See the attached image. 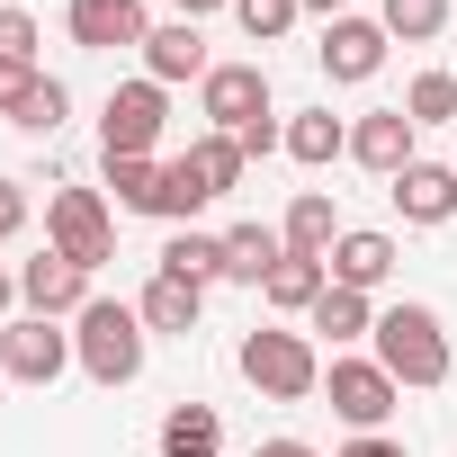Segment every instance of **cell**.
I'll return each instance as SVG.
<instances>
[{
	"label": "cell",
	"mask_w": 457,
	"mask_h": 457,
	"mask_svg": "<svg viewBox=\"0 0 457 457\" xmlns=\"http://www.w3.org/2000/svg\"><path fill=\"white\" fill-rule=\"evenodd\" d=\"M368 341H377V368H386L395 386H448V368H457L448 323H439L430 305H386Z\"/></svg>",
	"instance_id": "6da1fadb"
},
{
	"label": "cell",
	"mask_w": 457,
	"mask_h": 457,
	"mask_svg": "<svg viewBox=\"0 0 457 457\" xmlns=\"http://www.w3.org/2000/svg\"><path fill=\"white\" fill-rule=\"evenodd\" d=\"M19 305H28V314H46V323H63V314H81V305H90V270H72V261L46 243L37 261H19Z\"/></svg>",
	"instance_id": "9c48e42d"
},
{
	"label": "cell",
	"mask_w": 457,
	"mask_h": 457,
	"mask_svg": "<svg viewBox=\"0 0 457 457\" xmlns=\"http://www.w3.org/2000/svg\"><path fill=\"white\" fill-rule=\"evenodd\" d=\"M305 332H323L332 350H341V341H368V332H377V305H368L359 287H323L314 314H305Z\"/></svg>",
	"instance_id": "d6986e66"
},
{
	"label": "cell",
	"mask_w": 457,
	"mask_h": 457,
	"mask_svg": "<svg viewBox=\"0 0 457 457\" xmlns=\"http://www.w3.org/2000/svg\"><path fill=\"white\" fill-rule=\"evenodd\" d=\"M403 117H412V126H448V117H457V72H421V81L403 90Z\"/></svg>",
	"instance_id": "484cf974"
},
{
	"label": "cell",
	"mask_w": 457,
	"mask_h": 457,
	"mask_svg": "<svg viewBox=\"0 0 457 457\" xmlns=\"http://www.w3.org/2000/svg\"><path fill=\"white\" fill-rule=\"evenodd\" d=\"M162 179H170V162H153V153H108V188H117V206L162 215Z\"/></svg>",
	"instance_id": "44dd1931"
},
{
	"label": "cell",
	"mask_w": 457,
	"mask_h": 457,
	"mask_svg": "<svg viewBox=\"0 0 457 457\" xmlns=\"http://www.w3.org/2000/svg\"><path fill=\"white\" fill-rule=\"evenodd\" d=\"M63 108H72V90H63V81H54V72H46V81H37V90H28V108H19V117H10V126H19V135H54V126H63Z\"/></svg>",
	"instance_id": "f1b7e54d"
},
{
	"label": "cell",
	"mask_w": 457,
	"mask_h": 457,
	"mask_svg": "<svg viewBox=\"0 0 457 457\" xmlns=\"http://www.w3.org/2000/svg\"><path fill=\"white\" fill-rule=\"evenodd\" d=\"M0 368H10L19 386H54V377L72 368V332H63V323H46V314H28V323L0 332Z\"/></svg>",
	"instance_id": "ba28073f"
},
{
	"label": "cell",
	"mask_w": 457,
	"mask_h": 457,
	"mask_svg": "<svg viewBox=\"0 0 457 457\" xmlns=\"http://www.w3.org/2000/svg\"><path fill=\"white\" fill-rule=\"evenodd\" d=\"M287 261V234H270V224H234L224 234V278H243V287H270V270Z\"/></svg>",
	"instance_id": "ac0fdd59"
},
{
	"label": "cell",
	"mask_w": 457,
	"mask_h": 457,
	"mask_svg": "<svg viewBox=\"0 0 457 457\" xmlns=\"http://www.w3.org/2000/svg\"><path fill=\"white\" fill-rule=\"evenodd\" d=\"M10 305H19V278H10V270H0V314H10Z\"/></svg>",
	"instance_id": "8d00e7d4"
},
{
	"label": "cell",
	"mask_w": 457,
	"mask_h": 457,
	"mask_svg": "<svg viewBox=\"0 0 457 457\" xmlns=\"http://www.w3.org/2000/svg\"><path fill=\"white\" fill-rule=\"evenodd\" d=\"M341 457H412V448H403V439H386V430H359Z\"/></svg>",
	"instance_id": "d6a6232c"
},
{
	"label": "cell",
	"mask_w": 457,
	"mask_h": 457,
	"mask_svg": "<svg viewBox=\"0 0 457 457\" xmlns=\"http://www.w3.org/2000/svg\"><path fill=\"white\" fill-rule=\"evenodd\" d=\"M19 224H28V188H19V179H0V243H10Z\"/></svg>",
	"instance_id": "1f68e13d"
},
{
	"label": "cell",
	"mask_w": 457,
	"mask_h": 457,
	"mask_svg": "<svg viewBox=\"0 0 457 457\" xmlns=\"http://www.w3.org/2000/svg\"><path fill=\"white\" fill-rule=\"evenodd\" d=\"M37 81H46V72H37V63H10V54H0V117H19V108H28V90H37Z\"/></svg>",
	"instance_id": "f546056e"
},
{
	"label": "cell",
	"mask_w": 457,
	"mask_h": 457,
	"mask_svg": "<svg viewBox=\"0 0 457 457\" xmlns=\"http://www.w3.org/2000/svg\"><path fill=\"white\" fill-rule=\"evenodd\" d=\"M287 153H296L305 170H323V162L350 153V126H341L332 108H305V117H287Z\"/></svg>",
	"instance_id": "603a6c76"
},
{
	"label": "cell",
	"mask_w": 457,
	"mask_h": 457,
	"mask_svg": "<svg viewBox=\"0 0 457 457\" xmlns=\"http://www.w3.org/2000/svg\"><path fill=\"white\" fill-rule=\"evenodd\" d=\"M412 135H421V126H412L403 108H368V117L350 126V162H359V170H377V179H403V170L421 162V153H412Z\"/></svg>",
	"instance_id": "8fae6325"
},
{
	"label": "cell",
	"mask_w": 457,
	"mask_h": 457,
	"mask_svg": "<svg viewBox=\"0 0 457 457\" xmlns=\"http://www.w3.org/2000/svg\"><path fill=\"white\" fill-rule=\"evenodd\" d=\"M46 243H54L72 270H99V261L117 252L108 197H99V188H54V197H46Z\"/></svg>",
	"instance_id": "277c9868"
},
{
	"label": "cell",
	"mask_w": 457,
	"mask_h": 457,
	"mask_svg": "<svg viewBox=\"0 0 457 457\" xmlns=\"http://www.w3.org/2000/svg\"><path fill=\"white\" fill-rule=\"evenodd\" d=\"M162 126H170L162 81H126V90H108V108H99V153H153Z\"/></svg>",
	"instance_id": "8992f818"
},
{
	"label": "cell",
	"mask_w": 457,
	"mask_h": 457,
	"mask_svg": "<svg viewBox=\"0 0 457 457\" xmlns=\"http://www.w3.org/2000/svg\"><path fill=\"white\" fill-rule=\"evenodd\" d=\"M0 54H10V63H37V19H28V10H0Z\"/></svg>",
	"instance_id": "4dcf8cb0"
},
{
	"label": "cell",
	"mask_w": 457,
	"mask_h": 457,
	"mask_svg": "<svg viewBox=\"0 0 457 457\" xmlns=\"http://www.w3.org/2000/svg\"><path fill=\"white\" fill-rule=\"evenodd\" d=\"M144 314L135 305H108V296H90L81 314H72V359L90 368V386H135L144 377Z\"/></svg>",
	"instance_id": "7a4b0ae2"
},
{
	"label": "cell",
	"mask_w": 457,
	"mask_h": 457,
	"mask_svg": "<svg viewBox=\"0 0 457 457\" xmlns=\"http://www.w3.org/2000/svg\"><path fill=\"white\" fill-rule=\"evenodd\" d=\"M296 10H314V19L332 28V19H350V0H296Z\"/></svg>",
	"instance_id": "e575fe53"
},
{
	"label": "cell",
	"mask_w": 457,
	"mask_h": 457,
	"mask_svg": "<svg viewBox=\"0 0 457 457\" xmlns=\"http://www.w3.org/2000/svg\"><path fill=\"white\" fill-rule=\"evenodd\" d=\"M179 162H188V179H197L206 197H234V188H243V144H234V135H197Z\"/></svg>",
	"instance_id": "7402d4cb"
},
{
	"label": "cell",
	"mask_w": 457,
	"mask_h": 457,
	"mask_svg": "<svg viewBox=\"0 0 457 457\" xmlns=\"http://www.w3.org/2000/svg\"><path fill=\"white\" fill-rule=\"evenodd\" d=\"M215 63H206V37H197V19H170V28H153L144 37V81H206Z\"/></svg>",
	"instance_id": "4fadbf2b"
},
{
	"label": "cell",
	"mask_w": 457,
	"mask_h": 457,
	"mask_svg": "<svg viewBox=\"0 0 457 457\" xmlns=\"http://www.w3.org/2000/svg\"><path fill=\"white\" fill-rule=\"evenodd\" d=\"M162 457H224L215 403H170V412H162Z\"/></svg>",
	"instance_id": "ffe728a7"
},
{
	"label": "cell",
	"mask_w": 457,
	"mask_h": 457,
	"mask_svg": "<svg viewBox=\"0 0 457 457\" xmlns=\"http://www.w3.org/2000/svg\"><path fill=\"white\" fill-rule=\"evenodd\" d=\"M135 314H144V332H197V314H206V287H188V278H170V270H153V287L135 296Z\"/></svg>",
	"instance_id": "2e32d148"
},
{
	"label": "cell",
	"mask_w": 457,
	"mask_h": 457,
	"mask_svg": "<svg viewBox=\"0 0 457 457\" xmlns=\"http://www.w3.org/2000/svg\"><path fill=\"white\" fill-rule=\"evenodd\" d=\"M234 28H243L252 46H278V37L296 28V0H234Z\"/></svg>",
	"instance_id": "83f0119b"
},
{
	"label": "cell",
	"mask_w": 457,
	"mask_h": 457,
	"mask_svg": "<svg viewBox=\"0 0 457 457\" xmlns=\"http://www.w3.org/2000/svg\"><path fill=\"white\" fill-rule=\"evenodd\" d=\"M323 270H332V287H359V296H377V287L395 278V234H341Z\"/></svg>",
	"instance_id": "9a60e30c"
},
{
	"label": "cell",
	"mask_w": 457,
	"mask_h": 457,
	"mask_svg": "<svg viewBox=\"0 0 457 457\" xmlns=\"http://www.w3.org/2000/svg\"><path fill=\"white\" fill-rule=\"evenodd\" d=\"M206 10H234V0H179V19H206Z\"/></svg>",
	"instance_id": "d590c367"
},
{
	"label": "cell",
	"mask_w": 457,
	"mask_h": 457,
	"mask_svg": "<svg viewBox=\"0 0 457 457\" xmlns=\"http://www.w3.org/2000/svg\"><path fill=\"white\" fill-rule=\"evenodd\" d=\"M386 197L403 206V224H448L457 215V170L448 162H412L403 179H386Z\"/></svg>",
	"instance_id": "5bb4252c"
},
{
	"label": "cell",
	"mask_w": 457,
	"mask_h": 457,
	"mask_svg": "<svg viewBox=\"0 0 457 457\" xmlns=\"http://www.w3.org/2000/svg\"><path fill=\"white\" fill-rule=\"evenodd\" d=\"M197 117H206V135H243L252 117H270V72L261 63H215L197 81Z\"/></svg>",
	"instance_id": "5b68a950"
},
{
	"label": "cell",
	"mask_w": 457,
	"mask_h": 457,
	"mask_svg": "<svg viewBox=\"0 0 457 457\" xmlns=\"http://www.w3.org/2000/svg\"><path fill=\"white\" fill-rule=\"evenodd\" d=\"M162 270L188 278V287H215V278H224V234H188V224H179L170 252H162Z\"/></svg>",
	"instance_id": "cb8c5ba5"
},
{
	"label": "cell",
	"mask_w": 457,
	"mask_h": 457,
	"mask_svg": "<svg viewBox=\"0 0 457 457\" xmlns=\"http://www.w3.org/2000/svg\"><path fill=\"white\" fill-rule=\"evenodd\" d=\"M278 234H287V252H296V261H332L341 215H332V197H323V188H296V206H287V224H278Z\"/></svg>",
	"instance_id": "e0dca14e"
},
{
	"label": "cell",
	"mask_w": 457,
	"mask_h": 457,
	"mask_svg": "<svg viewBox=\"0 0 457 457\" xmlns=\"http://www.w3.org/2000/svg\"><path fill=\"white\" fill-rule=\"evenodd\" d=\"M323 287H332V270H323V261H296V252H287V261L270 270V287H261V296H270L278 314H314V296H323Z\"/></svg>",
	"instance_id": "d4e9b609"
},
{
	"label": "cell",
	"mask_w": 457,
	"mask_h": 457,
	"mask_svg": "<svg viewBox=\"0 0 457 457\" xmlns=\"http://www.w3.org/2000/svg\"><path fill=\"white\" fill-rule=\"evenodd\" d=\"M63 28H72V46H81V54H117V46H135V54H144V37H153L144 0H72Z\"/></svg>",
	"instance_id": "30bf717a"
},
{
	"label": "cell",
	"mask_w": 457,
	"mask_h": 457,
	"mask_svg": "<svg viewBox=\"0 0 457 457\" xmlns=\"http://www.w3.org/2000/svg\"><path fill=\"white\" fill-rule=\"evenodd\" d=\"M314 54H323L332 81H377V63H386V19H332Z\"/></svg>",
	"instance_id": "7c38bea8"
},
{
	"label": "cell",
	"mask_w": 457,
	"mask_h": 457,
	"mask_svg": "<svg viewBox=\"0 0 457 457\" xmlns=\"http://www.w3.org/2000/svg\"><path fill=\"white\" fill-rule=\"evenodd\" d=\"M252 457H323V448H305V439H261Z\"/></svg>",
	"instance_id": "836d02e7"
},
{
	"label": "cell",
	"mask_w": 457,
	"mask_h": 457,
	"mask_svg": "<svg viewBox=\"0 0 457 457\" xmlns=\"http://www.w3.org/2000/svg\"><path fill=\"white\" fill-rule=\"evenodd\" d=\"M243 377L270 395V403H305L314 386H323V359H314V341L305 332H243Z\"/></svg>",
	"instance_id": "3957f363"
},
{
	"label": "cell",
	"mask_w": 457,
	"mask_h": 457,
	"mask_svg": "<svg viewBox=\"0 0 457 457\" xmlns=\"http://www.w3.org/2000/svg\"><path fill=\"white\" fill-rule=\"evenodd\" d=\"M323 395H332V412L350 421V430H386V412H395V377L377 368V359H332L323 368Z\"/></svg>",
	"instance_id": "52a82bcc"
},
{
	"label": "cell",
	"mask_w": 457,
	"mask_h": 457,
	"mask_svg": "<svg viewBox=\"0 0 457 457\" xmlns=\"http://www.w3.org/2000/svg\"><path fill=\"white\" fill-rule=\"evenodd\" d=\"M448 170H457V162H448Z\"/></svg>",
	"instance_id": "74e56055"
},
{
	"label": "cell",
	"mask_w": 457,
	"mask_h": 457,
	"mask_svg": "<svg viewBox=\"0 0 457 457\" xmlns=\"http://www.w3.org/2000/svg\"><path fill=\"white\" fill-rule=\"evenodd\" d=\"M448 28V0H386V37H403V46H430Z\"/></svg>",
	"instance_id": "4316f807"
}]
</instances>
